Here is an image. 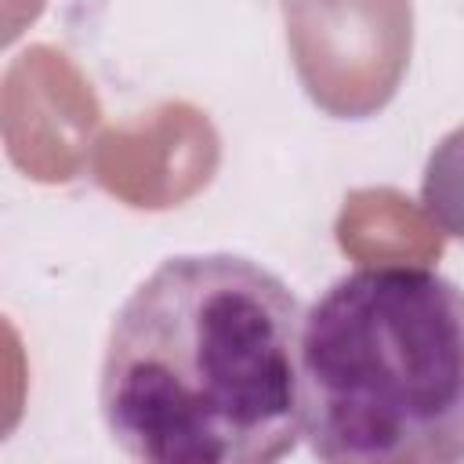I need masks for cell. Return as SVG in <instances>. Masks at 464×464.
<instances>
[{
	"label": "cell",
	"mask_w": 464,
	"mask_h": 464,
	"mask_svg": "<svg viewBox=\"0 0 464 464\" xmlns=\"http://www.w3.org/2000/svg\"><path fill=\"white\" fill-rule=\"evenodd\" d=\"M297 294L261 261L207 250L160 261L112 315L98 410L149 464H272L301 439Z\"/></svg>",
	"instance_id": "cell-1"
},
{
	"label": "cell",
	"mask_w": 464,
	"mask_h": 464,
	"mask_svg": "<svg viewBox=\"0 0 464 464\" xmlns=\"http://www.w3.org/2000/svg\"><path fill=\"white\" fill-rule=\"evenodd\" d=\"M301 439L326 464L464 460V286L359 265L301 323Z\"/></svg>",
	"instance_id": "cell-2"
}]
</instances>
